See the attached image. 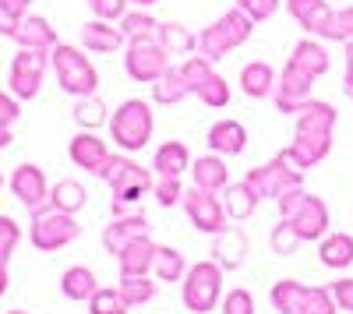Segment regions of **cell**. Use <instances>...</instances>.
I'll list each match as a JSON object with an SVG mask.
<instances>
[{
	"label": "cell",
	"instance_id": "48",
	"mask_svg": "<svg viewBox=\"0 0 353 314\" xmlns=\"http://www.w3.org/2000/svg\"><path fill=\"white\" fill-rule=\"evenodd\" d=\"M21 117V106L14 92H0V127H11Z\"/></svg>",
	"mask_w": 353,
	"mask_h": 314
},
{
	"label": "cell",
	"instance_id": "36",
	"mask_svg": "<svg viewBox=\"0 0 353 314\" xmlns=\"http://www.w3.org/2000/svg\"><path fill=\"white\" fill-rule=\"evenodd\" d=\"M156 28H159V21L149 14V8L128 11V14L121 18V32H124L128 43H131V39H149V36H156Z\"/></svg>",
	"mask_w": 353,
	"mask_h": 314
},
{
	"label": "cell",
	"instance_id": "47",
	"mask_svg": "<svg viewBox=\"0 0 353 314\" xmlns=\"http://www.w3.org/2000/svg\"><path fill=\"white\" fill-rule=\"evenodd\" d=\"M128 4H131V0H88L92 14L103 18V21H121L128 14Z\"/></svg>",
	"mask_w": 353,
	"mask_h": 314
},
{
	"label": "cell",
	"instance_id": "18",
	"mask_svg": "<svg viewBox=\"0 0 353 314\" xmlns=\"http://www.w3.org/2000/svg\"><path fill=\"white\" fill-rule=\"evenodd\" d=\"M205 145H209V152H219V156H241L248 149V127L233 117H223L209 127Z\"/></svg>",
	"mask_w": 353,
	"mask_h": 314
},
{
	"label": "cell",
	"instance_id": "12",
	"mask_svg": "<svg viewBox=\"0 0 353 314\" xmlns=\"http://www.w3.org/2000/svg\"><path fill=\"white\" fill-rule=\"evenodd\" d=\"M332 131H336V106L321 99H307L297 113V134L293 138H307L332 149Z\"/></svg>",
	"mask_w": 353,
	"mask_h": 314
},
{
	"label": "cell",
	"instance_id": "32",
	"mask_svg": "<svg viewBox=\"0 0 353 314\" xmlns=\"http://www.w3.org/2000/svg\"><path fill=\"white\" fill-rule=\"evenodd\" d=\"M85 202H88V191H85V184H78V180H57L53 187H50V205L53 209H61V212H81L85 209Z\"/></svg>",
	"mask_w": 353,
	"mask_h": 314
},
{
	"label": "cell",
	"instance_id": "44",
	"mask_svg": "<svg viewBox=\"0 0 353 314\" xmlns=\"http://www.w3.org/2000/svg\"><path fill=\"white\" fill-rule=\"evenodd\" d=\"M18 244H21V226L11 216H0V265H8Z\"/></svg>",
	"mask_w": 353,
	"mask_h": 314
},
{
	"label": "cell",
	"instance_id": "45",
	"mask_svg": "<svg viewBox=\"0 0 353 314\" xmlns=\"http://www.w3.org/2000/svg\"><path fill=\"white\" fill-rule=\"evenodd\" d=\"M237 8H241L254 25H261V21H269V18L283 8V0H237Z\"/></svg>",
	"mask_w": 353,
	"mask_h": 314
},
{
	"label": "cell",
	"instance_id": "35",
	"mask_svg": "<svg viewBox=\"0 0 353 314\" xmlns=\"http://www.w3.org/2000/svg\"><path fill=\"white\" fill-rule=\"evenodd\" d=\"M152 272L163 279V282H184L188 275V262H184V254L176 251V247H159L156 251V265Z\"/></svg>",
	"mask_w": 353,
	"mask_h": 314
},
{
	"label": "cell",
	"instance_id": "51",
	"mask_svg": "<svg viewBox=\"0 0 353 314\" xmlns=\"http://www.w3.org/2000/svg\"><path fill=\"white\" fill-rule=\"evenodd\" d=\"M346 46V74H343V92L353 99V39L350 43H343Z\"/></svg>",
	"mask_w": 353,
	"mask_h": 314
},
{
	"label": "cell",
	"instance_id": "29",
	"mask_svg": "<svg viewBox=\"0 0 353 314\" xmlns=\"http://www.w3.org/2000/svg\"><path fill=\"white\" fill-rule=\"evenodd\" d=\"M152 169L156 177H181L184 169H191V152L184 141H166V145L156 149V159H152Z\"/></svg>",
	"mask_w": 353,
	"mask_h": 314
},
{
	"label": "cell",
	"instance_id": "16",
	"mask_svg": "<svg viewBox=\"0 0 353 314\" xmlns=\"http://www.w3.org/2000/svg\"><path fill=\"white\" fill-rule=\"evenodd\" d=\"M68 156H71V163H74L78 169H88V174L99 177L103 166H106V159H110V149H106V141H103L96 131H81V134L71 138Z\"/></svg>",
	"mask_w": 353,
	"mask_h": 314
},
{
	"label": "cell",
	"instance_id": "28",
	"mask_svg": "<svg viewBox=\"0 0 353 314\" xmlns=\"http://www.w3.org/2000/svg\"><path fill=\"white\" fill-rule=\"evenodd\" d=\"M156 39H159V46L170 56H188L191 50H198V36L191 32L188 25H181V21H159Z\"/></svg>",
	"mask_w": 353,
	"mask_h": 314
},
{
	"label": "cell",
	"instance_id": "17",
	"mask_svg": "<svg viewBox=\"0 0 353 314\" xmlns=\"http://www.w3.org/2000/svg\"><path fill=\"white\" fill-rule=\"evenodd\" d=\"M286 4V11H290V18L297 21L307 36H325V28H329V21H332V4L329 0H283Z\"/></svg>",
	"mask_w": 353,
	"mask_h": 314
},
{
	"label": "cell",
	"instance_id": "52",
	"mask_svg": "<svg viewBox=\"0 0 353 314\" xmlns=\"http://www.w3.org/2000/svg\"><path fill=\"white\" fill-rule=\"evenodd\" d=\"M8 282H11V279H8V265H0V297L8 293Z\"/></svg>",
	"mask_w": 353,
	"mask_h": 314
},
{
	"label": "cell",
	"instance_id": "9",
	"mask_svg": "<svg viewBox=\"0 0 353 314\" xmlns=\"http://www.w3.org/2000/svg\"><path fill=\"white\" fill-rule=\"evenodd\" d=\"M258 198H279L283 191L290 187H301L304 184V169H297L283 152L272 159V163H261L254 169H248V177H244Z\"/></svg>",
	"mask_w": 353,
	"mask_h": 314
},
{
	"label": "cell",
	"instance_id": "27",
	"mask_svg": "<svg viewBox=\"0 0 353 314\" xmlns=\"http://www.w3.org/2000/svg\"><path fill=\"white\" fill-rule=\"evenodd\" d=\"M191 96V81H188V74L181 71V67H166V74L159 78V81H152V99L159 103V106H176V103H184Z\"/></svg>",
	"mask_w": 353,
	"mask_h": 314
},
{
	"label": "cell",
	"instance_id": "26",
	"mask_svg": "<svg viewBox=\"0 0 353 314\" xmlns=\"http://www.w3.org/2000/svg\"><path fill=\"white\" fill-rule=\"evenodd\" d=\"M276 81H279V74H276V67L269 61H251L241 71V89L251 99H269L276 92Z\"/></svg>",
	"mask_w": 353,
	"mask_h": 314
},
{
	"label": "cell",
	"instance_id": "5",
	"mask_svg": "<svg viewBox=\"0 0 353 314\" xmlns=\"http://www.w3.org/2000/svg\"><path fill=\"white\" fill-rule=\"evenodd\" d=\"M223 300V265L212 262H198L184 275V307L194 314H209Z\"/></svg>",
	"mask_w": 353,
	"mask_h": 314
},
{
	"label": "cell",
	"instance_id": "23",
	"mask_svg": "<svg viewBox=\"0 0 353 314\" xmlns=\"http://www.w3.org/2000/svg\"><path fill=\"white\" fill-rule=\"evenodd\" d=\"M128 39L121 28H113V21H103V18H92L81 25V46L92 50V53H117Z\"/></svg>",
	"mask_w": 353,
	"mask_h": 314
},
{
	"label": "cell",
	"instance_id": "4",
	"mask_svg": "<svg viewBox=\"0 0 353 314\" xmlns=\"http://www.w3.org/2000/svg\"><path fill=\"white\" fill-rule=\"evenodd\" d=\"M50 67L61 81V89L71 92V96H96V85H99V71L96 64L85 56V50L78 46H68V43H57L50 50Z\"/></svg>",
	"mask_w": 353,
	"mask_h": 314
},
{
	"label": "cell",
	"instance_id": "14",
	"mask_svg": "<svg viewBox=\"0 0 353 314\" xmlns=\"http://www.w3.org/2000/svg\"><path fill=\"white\" fill-rule=\"evenodd\" d=\"M11 191H14V198L28 212H39V209L50 205V184H46V174L36 163H21L14 169L11 174Z\"/></svg>",
	"mask_w": 353,
	"mask_h": 314
},
{
	"label": "cell",
	"instance_id": "19",
	"mask_svg": "<svg viewBox=\"0 0 353 314\" xmlns=\"http://www.w3.org/2000/svg\"><path fill=\"white\" fill-rule=\"evenodd\" d=\"M149 219L145 216H117L106 230H103V244H106V251L110 254H121L131 240H138V237H149Z\"/></svg>",
	"mask_w": 353,
	"mask_h": 314
},
{
	"label": "cell",
	"instance_id": "11",
	"mask_svg": "<svg viewBox=\"0 0 353 314\" xmlns=\"http://www.w3.org/2000/svg\"><path fill=\"white\" fill-rule=\"evenodd\" d=\"M181 205L188 212V219L194 222V230L201 233H223L226 230V209H223V198H216L212 191H201V187H188L184 198H181Z\"/></svg>",
	"mask_w": 353,
	"mask_h": 314
},
{
	"label": "cell",
	"instance_id": "33",
	"mask_svg": "<svg viewBox=\"0 0 353 314\" xmlns=\"http://www.w3.org/2000/svg\"><path fill=\"white\" fill-rule=\"evenodd\" d=\"M99 286H96V272L92 269H85V265H74L61 275V293L68 300H88Z\"/></svg>",
	"mask_w": 353,
	"mask_h": 314
},
{
	"label": "cell",
	"instance_id": "56",
	"mask_svg": "<svg viewBox=\"0 0 353 314\" xmlns=\"http://www.w3.org/2000/svg\"><path fill=\"white\" fill-rule=\"evenodd\" d=\"M8 314H28V311H8Z\"/></svg>",
	"mask_w": 353,
	"mask_h": 314
},
{
	"label": "cell",
	"instance_id": "30",
	"mask_svg": "<svg viewBox=\"0 0 353 314\" xmlns=\"http://www.w3.org/2000/svg\"><path fill=\"white\" fill-rule=\"evenodd\" d=\"M318 258L325 269H350L353 265V237L350 233H325L318 244Z\"/></svg>",
	"mask_w": 353,
	"mask_h": 314
},
{
	"label": "cell",
	"instance_id": "40",
	"mask_svg": "<svg viewBox=\"0 0 353 314\" xmlns=\"http://www.w3.org/2000/svg\"><path fill=\"white\" fill-rule=\"evenodd\" d=\"M128 300L121 297V290H96L88 297V314H128Z\"/></svg>",
	"mask_w": 353,
	"mask_h": 314
},
{
	"label": "cell",
	"instance_id": "46",
	"mask_svg": "<svg viewBox=\"0 0 353 314\" xmlns=\"http://www.w3.org/2000/svg\"><path fill=\"white\" fill-rule=\"evenodd\" d=\"M219 307H223V314H254V297L248 290H230V293H223Z\"/></svg>",
	"mask_w": 353,
	"mask_h": 314
},
{
	"label": "cell",
	"instance_id": "39",
	"mask_svg": "<svg viewBox=\"0 0 353 314\" xmlns=\"http://www.w3.org/2000/svg\"><path fill=\"white\" fill-rule=\"evenodd\" d=\"M121 297L131 304V307H138V304H149L152 297H156V282H149V275H121Z\"/></svg>",
	"mask_w": 353,
	"mask_h": 314
},
{
	"label": "cell",
	"instance_id": "1",
	"mask_svg": "<svg viewBox=\"0 0 353 314\" xmlns=\"http://www.w3.org/2000/svg\"><path fill=\"white\" fill-rule=\"evenodd\" d=\"M276 205H279V219H290V226L297 230V237L304 244L311 240H321L329 233V205L321 202L318 194H307L304 187H290L276 198Z\"/></svg>",
	"mask_w": 353,
	"mask_h": 314
},
{
	"label": "cell",
	"instance_id": "22",
	"mask_svg": "<svg viewBox=\"0 0 353 314\" xmlns=\"http://www.w3.org/2000/svg\"><path fill=\"white\" fill-rule=\"evenodd\" d=\"M156 251H159V244H152V237H138V240H131L121 254H117L121 275H149L152 265H156Z\"/></svg>",
	"mask_w": 353,
	"mask_h": 314
},
{
	"label": "cell",
	"instance_id": "53",
	"mask_svg": "<svg viewBox=\"0 0 353 314\" xmlns=\"http://www.w3.org/2000/svg\"><path fill=\"white\" fill-rule=\"evenodd\" d=\"M11 145V127H0V149Z\"/></svg>",
	"mask_w": 353,
	"mask_h": 314
},
{
	"label": "cell",
	"instance_id": "13",
	"mask_svg": "<svg viewBox=\"0 0 353 314\" xmlns=\"http://www.w3.org/2000/svg\"><path fill=\"white\" fill-rule=\"evenodd\" d=\"M311 85H314V78L311 74H304L301 67H293L290 61H286V67L279 71V81H276V92H272V99H276V109L279 113H293L297 117L301 113V106L311 99Z\"/></svg>",
	"mask_w": 353,
	"mask_h": 314
},
{
	"label": "cell",
	"instance_id": "20",
	"mask_svg": "<svg viewBox=\"0 0 353 314\" xmlns=\"http://www.w3.org/2000/svg\"><path fill=\"white\" fill-rule=\"evenodd\" d=\"M290 64H293V67H301L304 74H311V78L318 81L321 74H329V67H332V56H329V50L321 46L314 36H307V39H301L297 46H293V53H290Z\"/></svg>",
	"mask_w": 353,
	"mask_h": 314
},
{
	"label": "cell",
	"instance_id": "8",
	"mask_svg": "<svg viewBox=\"0 0 353 314\" xmlns=\"http://www.w3.org/2000/svg\"><path fill=\"white\" fill-rule=\"evenodd\" d=\"M181 71L188 74L191 81V96H198L205 106H212V109H223L230 103V81L216 71L212 61H205V56H188V61L181 64Z\"/></svg>",
	"mask_w": 353,
	"mask_h": 314
},
{
	"label": "cell",
	"instance_id": "15",
	"mask_svg": "<svg viewBox=\"0 0 353 314\" xmlns=\"http://www.w3.org/2000/svg\"><path fill=\"white\" fill-rule=\"evenodd\" d=\"M4 36H11L18 46H25V50H43V53H50L53 46H57V28L46 21V18H39V14H25V18H18V21H8L4 25Z\"/></svg>",
	"mask_w": 353,
	"mask_h": 314
},
{
	"label": "cell",
	"instance_id": "50",
	"mask_svg": "<svg viewBox=\"0 0 353 314\" xmlns=\"http://www.w3.org/2000/svg\"><path fill=\"white\" fill-rule=\"evenodd\" d=\"M28 4H32V0H0V14L8 21H18V18L28 14Z\"/></svg>",
	"mask_w": 353,
	"mask_h": 314
},
{
	"label": "cell",
	"instance_id": "57",
	"mask_svg": "<svg viewBox=\"0 0 353 314\" xmlns=\"http://www.w3.org/2000/svg\"><path fill=\"white\" fill-rule=\"evenodd\" d=\"M0 187H4V174H0Z\"/></svg>",
	"mask_w": 353,
	"mask_h": 314
},
{
	"label": "cell",
	"instance_id": "10",
	"mask_svg": "<svg viewBox=\"0 0 353 314\" xmlns=\"http://www.w3.org/2000/svg\"><path fill=\"white\" fill-rule=\"evenodd\" d=\"M50 67V53L43 50H18L14 61H11V74H8V85L18 99H36L39 89H43V74Z\"/></svg>",
	"mask_w": 353,
	"mask_h": 314
},
{
	"label": "cell",
	"instance_id": "34",
	"mask_svg": "<svg viewBox=\"0 0 353 314\" xmlns=\"http://www.w3.org/2000/svg\"><path fill=\"white\" fill-rule=\"evenodd\" d=\"M74 121H78L81 131H96V127L110 124V109H106V103L99 96H81L74 103Z\"/></svg>",
	"mask_w": 353,
	"mask_h": 314
},
{
	"label": "cell",
	"instance_id": "2",
	"mask_svg": "<svg viewBox=\"0 0 353 314\" xmlns=\"http://www.w3.org/2000/svg\"><path fill=\"white\" fill-rule=\"evenodd\" d=\"M152 131H156V113L145 99H124L117 113H110V138L117 141L121 152H141L152 141Z\"/></svg>",
	"mask_w": 353,
	"mask_h": 314
},
{
	"label": "cell",
	"instance_id": "6",
	"mask_svg": "<svg viewBox=\"0 0 353 314\" xmlns=\"http://www.w3.org/2000/svg\"><path fill=\"white\" fill-rule=\"evenodd\" d=\"M78 233H81V226L71 212H61L53 205L32 212V230H28V237H32V244L39 251H61L71 240H78Z\"/></svg>",
	"mask_w": 353,
	"mask_h": 314
},
{
	"label": "cell",
	"instance_id": "3",
	"mask_svg": "<svg viewBox=\"0 0 353 314\" xmlns=\"http://www.w3.org/2000/svg\"><path fill=\"white\" fill-rule=\"evenodd\" d=\"M99 180H106L113 187V216H121L124 205L141 202V194H149L152 184H156V177L149 174V169L138 166L128 156H110L106 166H103V174H99Z\"/></svg>",
	"mask_w": 353,
	"mask_h": 314
},
{
	"label": "cell",
	"instance_id": "55",
	"mask_svg": "<svg viewBox=\"0 0 353 314\" xmlns=\"http://www.w3.org/2000/svg\"><path fill=\"white\" fill-rule=\"evenodd\" d=\"M4 25H8V18H4V14H0V32H4Z\"/></svg>",
	"mask_w": 353,
	"mask_h": 314
},
{
	"label": "cell",
	"instance_id": "41",
	"mask_svg": "<svg viewBox=\"0 0 353 314\" xmlns=\"http://www.w3.org/2000/svg\"><path fill=\"white\" fill-rule=\"evenodd\" d=\"M301 244H304V240H301L297 230L290 226V219H279V226L272 230V251L279 254V258H290V254H297Z\"/></svg>",
	"mask_w": 353,
	"mask_h": 314
},
{
	"label": "cell",
	"instance_id": "25",
	"mask_svg": "<svg viewBox=\"0 0 353 314\" xmlns=\"http://www.w3.org/2000/svg\"><path fill=\"white\" fill-rule=\"evenodd\" d=\"M212 258L223 265V272H237L244 265V258H248V237H244V230H223V233H216Z\"/></svg>",
	"mask_w": 353,
	"mask_h": 314
},
{
	"label": "cell",
	"instance_id": "49",
	"mask_svg": "<svg viewBox=\"0 0 353 314\" xmlns=\"http://www.w3.org/2000/svg\"><path fill=\"white\" fill-rule=\"evenodd\" d=\"M332 297H336V304H339L343 311L353 314V279H339V282H332Z\"/></svg>",
	"mask_w": 353,
	"mask_h": 314
},
{
	"label": "cell",
	"instance_id": "24",
	"mask_svg": "<svg viewBox=\"0 0 353 314\" xmlns=\"http://www.w3.org/2000/svg\"><path fill=\"white\" fill-rule=\"evenodd\" d=\"M258 205H261V198L254 194V187L248 180H237V184H226L223 187V209H226V216L233 222L251 219L258 212Z\"/></svg>",
	"mask_w": 353,
	"mask_h": 314
},
{
	"label": "cell",
	"instance_id": "31",
	"mask_svg": "<svg viewBox=\"0 0 353 314\" xmlns=\"http://www.w3.org/2000/svg\"><path fill=\"white\" fill-rule=\"evenodd\" d=\"M212 25L219 28V36L226 39V46H230V50L244 46V43L251 39V32H254V21H251V18H248V14H244L237 4H233V8H230L223 18H216Z\"/></svg>",
	"mask_w": 353,
	"mask_h": 314
},
{
	"label": "cell",
	"instance_id": "37",
	"mask_svg": "<svg viewBox=\"0 0 353 314\" xmlns=\"http://www.w3.org/2000/svg\"><path fill=\"white\" fill-rule=\"evenodd\" d=\"M301 293H304V282L297 279H279L272 286V307L279 314H297L301 311Z\"/></svg>",
	"mask_w": 353,
	"mask_h": 314
},
{
	"label": "cell",
	"instance_id": "54",
	"mask_svg": "<svg viewBox=\"0 0 353 314\" xmlns=\"http://www.w3.org/2000/svg\"><path fill=\"white\" fill-rule=\"evenodd\" d=\"M131 4H138V8H152V4H159V0H131Z\"/></svg>",
	"mask_w": 353,
	"mask_h": 314
},
{
	"label": "cell",
	"instance_id": "38",
	"mask_svg": "<svg viewBox=\"0 0 353 314\" xmlns=\"http://www.w3.org/2000/svg\"><path fill=\"white\" fill-rule=\"evenodd\" d=\"M336 311H339V304H336L332 290H325V286H304L297 314H336Z\"/></svg>",
	"mask_w": 353,
	"mask_h": 314
},
{
	"label": "cell",
	"instance_id": "21",
	"mask_svg": "<svg viewBox=\"0 0 353 314\" xmlns=\"http://www.w3.org/2000/svg\"><path fill=\"white\" fill-rule=\"evenodd\" d=\"M191 180H194V187H201V191L219 194V191L230 184V169H226L223 156H219V152H209V156L191 159Z\"/></svg>",
	"mask_w": 353,
	"mask_h": 314
},
{
	"label": "cell",
	"instance_id": "7",
	"mask_svg": "<svg viewBox=\"0 0 353 314\" xmlns=\"http://www.w3.org/2000/svg\"><path fill=\"white\" fill-rule=\"evenodd\" d=\"M170 67V53L159 46L156 36L149 39H131L128 50H124V71L138 81V85H152L166 74Z\"/></svg>",
	"mask_w": 353,
	"mask_h": 314
},
{
	"label": "cell",
	"instance_id": "42",
	"mask_svg": "<svg viewBox=\"0 0 353 314\" xmlns=\"http://www.w3.org/2000/svg\"><path fill=\"white\" fill-rule=\"evenodd\" d=\"M321 39H329V43H350L353 39V4L343 8V11H332V21H329Z\"/></svg>",
	"mask_w": 353,
	"mask_h": 314
},
{
	"label": "cell",
	"instance_id": "43",
	"mask_svg": "<svg viewBox=\"0 0 353 314\" xmlns=\"http://www.w3.org/2000/svg\"><path fill=\"white\" fill-rule=\"evenodd\" d=\"M152 194L163 209H173V205H181V198H184V184H181V177H156Z\"/></svg>",
	"mask_w": 353,
	"mask_h": 314
}]
</instances>
